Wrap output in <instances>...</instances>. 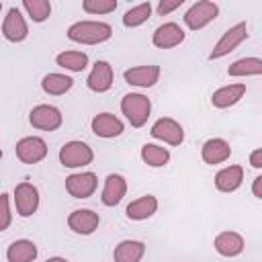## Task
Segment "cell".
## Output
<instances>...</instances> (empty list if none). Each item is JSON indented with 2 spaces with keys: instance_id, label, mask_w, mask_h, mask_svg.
Masks as SVG:
<instances>
[{
  "instance_id": "1",
  "label": "cell",
  "mask_w": 262,
  "mask_h": 262,
  "mask_svg": "<svg viewBox=\"0 0 262 262\" xmlns=\"http://www.w3.org/2000/svg\"><path fill=\"white\" fill-rule=\"evenodd\" d=\"M113 37V27L102 20H78L70 25L68 39L82 45H98Z\"/></svg>"
},
{
  "instance_id": "2",
  "label": "cell",
  "mask_w": 262,
  "mask_h": 262,
  "mask_svg": "<svg viewBox=\"0 0 262 262\" xmlns=\"http://www.w3.org/2000/svg\"><path fill=\"white\" fill-rule=\"evenodd\" d=\"M121 111L127 117V121L131 123V127H143L149 119V113H151V100L145 94L131 92V94L123 96Z\"/></svg>"
},
{
  "instance_id": "3",
  "label": "cell",
  "mask_w": 262,
  "mask_h": 262,
  "mask_svg": "<svg viewBox=\"0 0 262 262\" xmlns=\"http://www.w3.org/2000/svg\"><path fill=\"white\" fill-rule=\"evenodd\" d=\"M246 39H248V27H246V23H237V25L229 27L221 35V39L215 43V47L211 49L209 59H221V57H225L227 53H231Z\"/></svg>"
},
{
  "instance_id": "4",
  "label": "cell",
  "mask_w": 262,
  "mask_h": 262,
  "mask_svg": "<svg viewBox=\"0 0 262 262\" xmlns=\"http://www.w3.org/2000/svg\"><path fill=\"white\" fill-rule=\"evenodd\" d=\"M92 160H94V151L84 141H68L59 149V162L66 168H82L88 166Z\"/></svg>"
},
{
  "instance_id": "5",
  "label": "cell",
  "mask_w": 262,
  "mask_h": 262,
  "mask_svg": "<svg viewBox=\"0 0 262 262\" xmlns=\"http://www.w3.org/2000/svg\"><path fill=\"white\" fill-rule=\"evenodd\" d=\"M219 14V6L215 2H209V0H201V2H194L186 14H184V25L192 31H199L203 27H207L211 20H215Z\"/></svg>"
},
{
  "instance_id": "6",
  "label": "cell",
  "mask_w": 262,
  "mask_h": 262,
  "mask_svg": "<svg viewBox=\"0 0 262 262\" xmlns=\"http://www.w3.org/2000/svg\"><path fill=\"white\" fill-rule=\"evenodd\" d=\"M14 207L20 217H31L39 207V190L31 182H20L14 186Z\"/></svg>"
},
{
  "instance_id": "7",
  "label": "cell",
  "mask_w": 262,
  "mask_h": 262,
  "mask_svg": "<svg viewBox=\"0 0 262 262\" xmlns=\"http://www.w3.org/2000/svg\"><path fill=\"white\" fill-rule=\"evenodd\" d=\"M29 121L33 127L43 129V131H55L61 127V113L59 108L51 106V104H37L31 113H29Z\"/></svg>"
},
{
  "instance_id": "8",
  "label": "cell",
  "mask_w": 262,
  "mask_h": 262,
  "mask_svg": "<svg viewBox=\"0 0 262 262\" xmlns=\"http://www.w3.org/2000/svg\"><path fill=\"white\" fill-rule=\"evenodd\" d=\"M149 133H151V137L162 139V141H166V143H170V145H180V143L184 141V129H182V125H180L178 121L170 119V117L158 119V121L151 125Z\"/></svg>"
},
{
  "instance_id": "9",
  "label": "cell",
  "mask_w": 262,
  "mask_h": 262,
  "mask_svg": "<svg viewBox=\"0 0 262 262\" xmlns=\"http://www.w3.org/2000/svg\"><path fill=\"white\" fill-rule=\"evenodd\" d=\"M16 158L25 164H37L47 156V143L41 137H23L20 141H16Z\"/></svg>"
},
{
  "instance_id": "10",
  "label": "cell",
  "mask_w": 262,
  "mask_h": 262,
  "mask_svg": "<svg viewBox=\"0 0 262 262\" xmlns=\"http://www.w3.org/2000/svg\"><path fill=\"white\" fill-rule=\"evenodd\" d=\"M98 186L96 174L94 172H80V174H70L66 178V190L74 199H88L94 194Z\"/></svg>"
},
{
  "instance_id": "11",
  "label": "cell",
  "mask_w": 262,
  "mask_h": 262,
  "mask_svg": "<svg viewBox=\"0 0 262 262\" xmlns=\"http://www.w3.org/2000/svg\"><path fill=\"white\" fill-rule=\"evenodd\" d=\"M100 223V217L98 213H94L92 209H76L70 213L68 217V227L74 231V233H80V235H90L96 231Z\"/></svg>"
},
{
  "instance_id": "12",
  "label": "cell",
  "mask_w": 262,
  "mask_h": 262,
  "mask_svg": "<svg viewBox=\"0 0 262 262\" xmlns=\"http://www.w3.org/2000/svg\"><path fill=\"white\" fill-rule=\"evenodd\" d=\"M2 35L12 43H20V41L27 39L29 27H27V23H25V18H23L18 8H10L6 12L4 20H2Z\"/></svg>"
},
{
  "instance_id": "13",
  "label": "cell",
  "mask_w": 262,
  "mask_h": 262,
  "mask_svg": "<svg viewBox=\"0 0 262 262\" xmlns=\"http://www.w3.org/2000/svg\"><path fill=\"white\" fill-rule=\"evenodd\" d=\"M151 41L158 49H172L184 41V31L176 23H164L154 31Z\"/></svg>"
},
{
  "instance_id": "14",
  "label": "cell",
  "mask_w": 262,
  "mask_h": 262,
  "mask_svg": "<svg viewBox=\"0 0 262 262\" xmlns=\"http://www.w3.org/2000/svg\"><path fill=\"white\" fill-rule=\"evenodd\" d=\"M90 127H92V133H94V135L104 137V139L119 137V135L123 133V129H125L123 121H121L119 117L111 115V113H100V115H96V117L92 119Z\"/></svg>"
},
{
  "instance_id": "15",
  "label": "cell",
  "mask_w": 262,
  "mask_h": 262,
  "mask_svg": "<svg viewBox=\"0 0 262 262\" xmlns=\"http://www.w3.org/2000/svg\"><path fill=\"white\" fill-rule=\"evenodd\" d=\"M123 78L127 84L131 86H139V88H149L160 80V68L158 66H137V68H129L123 72Z\"/></svg>"
},
{
  "instance_id": "16",
  "label": "cell",
  "mask_w": 262,
  "mask_h": 262,
  "mask_svg": "<svg viewBox=\"0 0 262 262\" xmlns=\"http://www.w3.org/2000/svg\"><path fill=\"white\" fill-rule=\"evenodd\" d=\"M86 84H88V88L92 92H98V94L111 90V86H113V68H111V63L108 61H102V59L96 61L94 68H92V72L88 74Z\"/></svg>"
},
{
  "instance_id": "17",
  "label": "cell",
  "mask_w": 262,
  "mask_h": 262,
  "mask_svg": "<svg viewBox=\"0 0 262 262\" xmlns=\"http://www.w3.org/2000/svg\"><path fill=\"white\" fill-rule=\"evenodd\" d=\"M201 156H203V162L205 164H221L225 160H229L231 156V147L225 139L221 137H213V139H207L201 147Z\"/></svg>"
},
{
  "instance_id": "18",
  "label": "cell",
  "mask_w": 262,
  "mask_h": 262,
  "mask_svg": "<svg viewBox=\"0 0 262 262\" xmlns=\"http://www.w3.org/2000/svg\"><path fill=\"white\" fill-rule=\"evenodd\" d=\"M246 94V84H229L211 94V104L215 108H229L237 104Z\"/></svg>"
},
{
  "instance_id": "19",
  "label": "cell",
  "mask_w": 262,
  "mask_h": 262,
  "mask_svg": "<svg viewBox=\"0 0 262 262\" xmlns=\"http://www.w3.org/2000/svg\"><path fill=\"white\" fill-rule=\"evenodd\" d=\"M127 192V182L121 174H108L106 180H104V188H102V205L106 207H115L121 203V199L125 196Z\"/></svg>"
},
{
  "instance_id": "20",
  "label": "cell",
  "mask_w": 262,
  "mask_h": 262,
  "mask_svg": "<svg viewBox=\"0 0 262 262\" xmlns=\"http://www.w3.org/2000/svg\"><path fill=\"white\" fill-rule=\"evenodd\" d=\"M156 211H158V199L154 194H145L131 201L125 209V215L133 221H143V219H149Z\"/></svg>"
},
{
  "instance_id": "21",
  "label": "cell",
  "mask_w": 262,
  "mask_h": 262,
  "mask_svg": "<svg viewBox=\"0 0 262 262\" xmlns=\"http://www.w3.org/2000/svg\"><path fill=\"white\" fill-rule=\"evenodd\" d=\"M215 250H217V254H221L225 258L239 256L244 252V237L235 231H221L215 237Z\"/></svg>"
},
{
  "instance_id": "22",
  "label": "cell",
  "mask_w": 262,
  "mask_h": 262,
  "mask_svg": "<svg viewBox=\"0 0 262 262\" xmlns=\"http://www.w3.org/2000/svg\"><path fill=\"white\" fill-rule=\"evenodd\" d=\"M244 180V168L242 166H227L215 174V186L221 192H233L242 186Z\"/></svg>"
},
{
  "instance_id": "23",
  "label": "cell",
  "mask_w": 262,
  "mask_h": 262,
  "mask_svg": "<svg viewBox=\"0 0 262 262\" xmlns=\"http://www.w3.org/2000/svg\"><path fill=\"white\" fill-rule=\"evenodd\" d=\"M145 254V244L139 239H123L115 252H113V260L115 262H141Z\"/></svg>"
},
{
  "instance_id": "24",
  "label": "cell",
  "mask_w": 262,
  "mask_h": 262,
  "mask_svg": "<svg viewBox=\"0 0 262 262\" xmlns=\"http://www.w3.org/2000/svg\"><path fill=\"white\" fill-rule=\"evenodd\" d=\"M8 262H33L37 258V246L31 239H16L6 250Z\"/></svg>"
},
{
  "instance_id": "25",
  "label": "cell",
  "mask_w": 262,
  "mask_h": 262,
  "mask_svg": "<svg viewBox=\"0 0 262 262\" xmlns=\"http://www.w3.org/2000/svg\"><path fill=\"white\" fill-rule=\"evenodd\" d=\"M227 74L233 78L262 76V57H239L227 68Z\"/></svg>"
},
{
  "instance_id": "26",
  "label": "cell",
  "mask_w": 262,
  "mask_h": 262,
  "mask_svg": "<svg viewBox=\"0 0 262 262\" xmlns=\"http://www.w3.org/2000/svg\"><path fill=\"white\" fill-rule=\"evenodd\" d=\"M72 84H74V80H72L70 76H66V74H47V76H43V80H41V88H43L47 94H51V96H61V94H66V92L72 88Z\"/></svg>"
},
{
  "instance_id": "27",
  "label": "cell",
  "mask_w": 262,
  "mask_h": 262,
  "mask_svg": "<svg viewBox=\"0 0 262 262\" xmlns=\"http://www.w3.org/2000/svg\"><path fill=\"white\" fill-rule=\"evenodd\" d=\"M59 68H66L70 72H82L88 66V55L84 51H61L55 57Z\"/></svg>"
},
{
  "instance_id": "28",
  "label": "cell",
  "mask_w": 262,
  "mask_h": 262,
  "mask_svg": "<svg viewBox=\"0 0 262 262\" xmlns=\"http://www.w3.org/2000/svg\"><path fill=\"white\" fill-rule=\"evenodd\" d=\"M141 160L151 166V168H162L164 164H168L170 160V151L162 145H156V143H145L141 147Z\"/></svg>"
},
{
  "instance_id": "29",
  "label": "cell",
  "mask_w": 262,
  "mask_h": 262,
  "mask_svg": "<svg viewBox=\"0 0 262 262\" xmlns=\"http://www.w3.org/2000/svg\"><path fill=\"white\" fill-rule=\"evenodd\" d=\"M149 14H151V4H149V2H141V4L129 8V10L123 14V25L129 27V29L139 27V25H143V23L149 18Z\"/></svg>"
},
{
  "instance_id": "30",
  "label": "cell",
  "mask_w": 262,
  "mask_h": 262,
  "mask_svg": "<svg viewBox=\"0 0 262 262\" xmlns=\"http://www.w3.org/2000/svg\"><path fill=\"white\" fill-rule=\"evenodd\" d=\"M23 8L29 12L33 23H43L51 14V4L47 0H23Z\"/></svg>"
},
{
  "instance_id": "31",
  "label": "cell",
  "mask_w": 262,
  "mask_h": 262,
  "mask_svg": "<svg viewBox=\"0 0 262 262\" xmlns=\"http://www.w3.org/2000/svg\"><path fill=\"white\" fill-rule=\"evenodd\" d=\"M82 8L88 14H108L117 10V0H84Z\"/></svg>"
},
{
  "instance_id": "32",
  "label": "cell",
  "mask_w": 262,
  "mask_h": 262,
  "mask_svg": "<svg viewBox=\"0 0 262 262\" xmlns=\"http://www.w3.org/2000/svg\"><path fill=\"white\" fill-rule=\"evenodd\" d=\"M0 203H2V221H0V229H8V225H10V196H8V194H2V196H0Z\"/></svg>"
},
{
  "instance_id": "33",
  "label": "cell",
  "mask_w": 262,
  "mask_h": 262,
  "mask_svg": "<svg viewBox=\"0 0 262 262\" xmlns=\"http://www.w3.org/2000/svg\"><path fill=\"white\" fill-rule=\"evenodd\" d=\"M182 2H184V0H160V4H158V14H160V16H166V14H170L172 10L180 8Z\"/></svg>"
},
{
  "instance_id": "34",
  "label": "cell",
  "mask_w": 262,
  "mask_h": 262,
  "mask_svg": "<svg viewBox=\"0 0 262 262\" xmlns=\"http://www.w3.org/2000/svg\"><path fill=\"white\" fill-rule=\"evenodd\" d=\"M250 166L252 168H262V147H258L250 154Z\"/></svg>"
},
{
  "instance_id": "35",
  "label": "cell",
  "mask_w": 262,
  "mask_h": 262,
  "mask_svg": "<svg viewBox=\"0 0 262 262\" xmlns=\"http://www.w3.org/2000/svg\"><path fill=\"white\" fill-rule=\"evenodd\" d=\"M252 192H254L256 199H262V176L254 178V182H252Z\"/></svg>"
},
{
  "instance_id": "36",
  "label": "cell",
  "mask_w": 262,
  "mask_h": 262,
  "mask_svg": "<svg viewBox=\"0 0 262 262\" xmlns=\"http://www.w3.org/2000/svg\"><path fill=\"white\" fill-rule=\"evenodd\" d=\"M45 262H68L66 258H59V256H55V258H49V260H45Z\"/></svg>"
}]
</instances>
